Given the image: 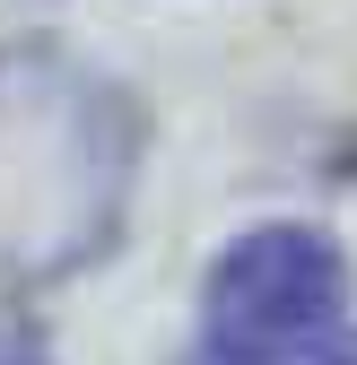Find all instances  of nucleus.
Segmentation results:
<instances>
[{
	"mask_svg": "<svg viewBox=\"0 0 357 365\" xmlns=\"http://www.w3.org/2000/svg\"><path fill=\"white\" fill-rule=\"evenodd\" d=\"M140 165L131 96L61 43L0 53V287L61 279L114 235Z\"/></svg>",
	"mask_w": 357,
	"mask_h": 365,
	"instance_id": "f257e3e1",
	"label": "nucleus"
},
{
	"mask_svg": "<svg viewBox=\"0 0 357 365\" xmlns=\"http://www.w3.org/2000/svg\"><path fill=\"white\" fill-rule=\"evenodd\" d=\"M340 304H348V269H340L331 235H314V226H253L209 269L201 331H209L218 365H288L340 322Z\"/></svg>",
	"mask_w": 357,
	"mask_h": 365,
	"instance_id": "f03ea898",
	"label": "nucleus"
},
{
	"mask_svg": "<svg viewBox=\"0 0 357 365\" xmlns=\"http://www.w3.org/2000/svg\"><path fill=\"white\" fill-rule=\"evenodd\" d=\"M323 365H357V339H340V348H331V356H323Z\"/></svg>",
	"mask_w": 357,
	"mask_h": 365,
	"instance_id": "20e7f679",
	"label": "nucleus"
},
{
	"mask_svg": "<svg viewBox=\"0 0 357 365\" xmlns=\"http://www.w3.org/2000/svg\"><path fill=\"white\" fill-rule=\"evenodd\" d=\"M0 365H44V356H35V339H9V331H0Z\"/></svg>",
	"mask_w": 357,
	"mask_h": 365,
	"instance_id": "7ed1b4c3",
	"label": "nucleus"
}]
</instances>
